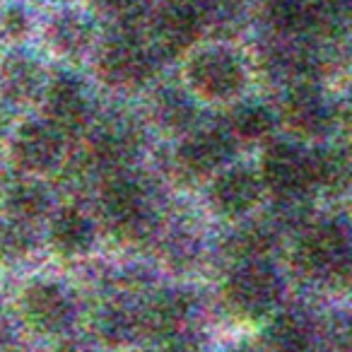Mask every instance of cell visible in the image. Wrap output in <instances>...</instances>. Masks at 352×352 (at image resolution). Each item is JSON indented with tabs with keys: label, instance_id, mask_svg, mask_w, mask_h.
<instances>
[{
	"label": "cell",
	"instance_id": "cell-1",
	"mask_svg": "<svg viewBox=\"0 0 352 352\" xmlns=\"http://www.w3.org/2000/svg\"><path fill=\"white\" fill-rule=\"evenodd\" d=\"M191 80L206 97H230L241 87V65L225 51H208L193 60Z\"/></svg>",
	"mask_w": 352,
	"mask_h": 352
},
{
	"label": "cell",
	"instance_id": "cell-2",
	"mask_svg": "<svg viewBox=\"0 0 352 352\" xmlns=\"http://www.w3.org/2000/svg\"><path fill=\"white\" fill-rule=\"evenodd\" d=\"M299 263L309 273H338L347 265L345 234L336 227L311 232L299 246Z\"/></svg>",
	"mask_w": 352,
	"mask_h": 352
},
{
	"label": "cell",
	"instance_id": "cell-3",
	"mask_svg": "<svg viewBox=\"0 0 352 352\" xmlns=\"http://www.w3.org/2000/svg\"><path fill=\"white\" fill-rule=\"evenodd\" d=\"M104 78L116 85H135L147 78L152 68V60L147 51L133 39H118L104 49L99 60Z\"/></svg>",
	"mask_w": 352,
	"mask_h": 352
},
{
	"label": "cell",
	"instance_id": "cell-4",
	"mask_svg": "<svg viewBox=\"0 0 352 352\" xmlns=\"http://www.w3.org/2000/svg\"><path fill=\"white\" fill-rule=\"evenodd\" d=\"M230 294L232 302L244 311H263L278 297V280L254 261L234 275V280L230 283Z\"/></svg>",
	"mask_w": 352,
	"mask_h": 352
},
{
	"label": "cell",
	"instance_id": "cell-5",
	"mask_svg": "<svg viewBox=\"0 0 352 352\" xmlns=\"http://www.w3.org/2000/svg\"><path fill=\"white\" fill-rule=\"evenodd\" d=\"M265 176L280 193L297 196L307 184H311V157L299 155L292 147H275L265 160Z\"/></svg>",
	"mask_w": 352,
	"mask_h": 352
},
{
	"label": "cell",
	"instance_id": "cell-6",
	"mask_svg": "<svg viewBox=\"0 0 352 352\" xmlns=\"http://www.w3.org/2000/svg\"><path fill=\"white\" fill-rule=\"evenodd\" d=\"M198 30H201V12L191 3L182 0L162 15L157 25V41L164 51H182L196 39Z\"/></svg>",
	"mask_w": 352,
	"mask_h": 352
},
{
	"label": "cell",
	"instance_id": "cell-7",
	"mask_svg": "<svg viewBox=\"0 0 352 352\" xmlns=\"http://www.w3.org/2000/svg\"><path fill=\"white\" fill-rule=\"evenodd\" d=\"M107 215L118 230H138L145 220V201L138 186L128 182H116L107 188L104 196Z\"/></svg>",
	"mask_w": 352,
	"mask_h": 352
},
{
	"label": "cell",
	"instance_id": "cell-8",
	"mask_svg": "<svg viewBox=\"0 0 352 352\" xmlns=\"http://www.w3.org/2000/svg\"><path fill=\"white\" fill-rule=\"evenodd\" d=\"M58 138L44 126H30L15 142V155L27 169H46L58 160Z\"/></svg>",
	"mask_w": 352,
	"mask_h": 352
},
{
	"label": "cell",
	"instance_id": "cell-9",
	"mask_svg": "<svg viewBox=\"0 0 352 352\" xmlns=\"http://www.w3.org/2000/svg\"><path fill=\"white\" fill-rule=\"evenodd\" d=\"M27 314L39 328L56 331L68 321L70 307L60 289L51 287V285H36L27 294Z\"/></svg>",
	"mask_w": 352,
	"mask_h": 352
},
{
	"label": "cell",
	"instance_id": "cell-10",
	"mask_svg": "<svg viewBox=\"0 0 352 352\" xmlns=\"http://www.w3.org/2000/svg\"><path fill=\"white\" fill-rule=\"evenodd\" d=\"M256 198H258V184L246 171L225 174L215 184V193H212L215 206H220L222 212H232V215L234 212H244Z\"/></svg>",
	"mask_w": 352,
	"mask_h": 352
},
{
	"label": "cell",
	"instance_id": "cell-11",
	"mask_svg": "<svg viewBox=\"0 0 352 352\" xmlns=\"http://www.w3.org/2000/svg\"><path fill=\"white\" fill-rule=\"evenodd\" d=\"M227 155H230V142L225 138L217 135V133H203V135L191 138L184 145L182 160L191 171L208 174L215 166H220Z\"/></svg>",
	"mask_w": 352,
	"mask_h": 352
},
{
	"label": "cell",
	"instance_id": "cell-12",
	"mask_svg": "<svg viewBox=\"0 0 352 352\" xmlns=\"http://www.w3.org/2000/svg\"><path fill=\"white\" fill-rule=\"evenodd\" d=\"M49 111L56 126L75 128L85 121L82 89L73 80H58L49 92Z\"/></svg>",
	"mask_w": 352,
	"mask_h": 352
},
{
	"label": "cell",
	"instance_id": "cell-13",
	"mask_svg": "<svg viewBox=\"0 0 352 352\" xmlns=\"http://www.w3.org/2000/svg\"><path fill=\"white\" fill-rule=\"evenodd\" d=\"M287 116H289V123H292L297 131H302L304 135H316L328 123L326 107H323V102L311 89H297V92L292 94V99H289V104H287Z\"/></svg>",
	"mask_w": 352,
	"mask_h": 352
},
{
	"label": "cell",
	"instance_id": "cell-14",
	"mask_svg": "<svg viewBox=\"0 0 352 352\" xmlns=\"http://www.w3.org/2000/svg\"><path fill=\"white\" fill-rule=\"evenodd\" d=\"M54 241L60 251L65 254H78L85 251L92 241V230L89 222L78 212H63L58 220L54 222Z\"/></svg>",
	"mask_w": 352,
	"mask_h": 352
},
{
	"label": "cell",
	"instance_id": "cell-15",
	"mask_svg": "<svg viewBox=\"0 0 352 352\" xmlns=\"http://www.w3.org/2000/svg\"><path fill=\"white\" fill-rule=\"evenodd\" d=\"M270 20L283 32H299L314 25L316 8L311 0H268Z\"/></svg>",
	"mask_w": 352,
	"mask_h": 352
},
{
	"label": "cell",
	"instance_id": "cell-16",
	"mask_svg": "<svg viewBox=\"0 0 352 352\" xmlns=\"http://www.w3.org/2000/svg\"><path fill=\"white\" fill-rule=\"evenodd\" d=\"M3 85H6L12 97L25 99L39 87V70L30 58H12L6 68Z\"/></svg>",
	"mask_w": 352,
	"mask_h": 352
},
{
	"label": "cell",
	"instance_id": "cell-17",
	"mask_svg": "<svg viewBox=\"0 0 352 352\" xmlns=\"http://www.w3.org/2000/svg\"><path fill=\"white\" fill-rule=\"evenodd\" d=\"M51 36H54L56 46H58L60 51L75 54V51L87 46L89 27L75 15H60L58 20H56L54 30H51Z\"/></svg>",
	"mask_w": 352,
	"mask_h": 352
},
{
	"label": "cell",
	"instance_id": "cell-18",
	"mask_svg": "<svg viewBox=\"0 0 352 352\" xmlns=\"http://www.w3.org/2000/svg\"><path fill=\"white\" fill-rule=\"evenodd\" d=\"M8 201H10L12 210H15L17 215L32 217V215H36V212L44 210L46 193L41 191L39 186H34V184L20 182V184H15V186L10 188V198H8Z\"/></svg>",
	"mask_w": 352,
	"mask_h": 352
},
{
	"label": "cell",
	"instance_id": "cell-19",
	"mask_svg": "<svg viewBox=\"0 0 352 352\" xmlns=\"http://www.w3.org/2000/svg\"><path fill=\"white\" fill-rule=\"evenodd\" d=\"M268 128H270V116L265 109L246 107V109H241V111H236L234 131H239V135L256 138V135H263Z\"/></svg>",
	"mask_w": 352,
	"mask_h": 352
},
{
	"label": "cell",
	"instance_id": "cell-20",
	"mask_svg": "<svg viewBox=\"0 0 352 352\" xmlns=\"http://www.w3.org/2000/svg\"><path fill=\"white\" fill-rule=\"evenodd\" d=\"M273 340L278 342V347H287V350L304 347V342H307V328L297 318H283L273 328Z\"/></svg>",
	"mask_w": 352,
	"mask_h": 352
},
{
	"label": "cell",
	"instance_id": "cell-21",
	"mask_svg": "<svg viewBox=\"0 0 352 352\" xmlns=\"http://www.w3.org/2000/svg\"><path fill=\"white\" fill-rule=\"evenodd\" d=\"M160 113H162V121L171 128H184L188 121H191V107H188V102L182 97L162 99Z\"/></svg>",
	"mask_w": 352,
	"mask_h": 352
},
{
	"label": "cell",
	"instance_id": "cell-22",
	"mask_svg": "<svg viewBox=\"0 0 352 352\" xmlns=\"http://www.w3.org/2000/svg\"><path fill=\"white\" fill-rule=\"evenodd\" d=\"M22 251H27V234L22 232V227L12 222L0 225V254L17 256Z\"/></svg>",
	"mask_w": 352,
	"mask_h": 352
},
{
	"label": "cell",
	"instance_id": "cell-23",
	"mask_svg": "<svg viewBox=\"0 0 352 352\" xmlns=\"http://www.w3.org/2000/svg\"><path fill=\"white\" fill-rule=\"evenodd\" d=\"M234 246H236L234 251L239 256H244V258H249V261H256L265 251V246H268V236H265L263 232L251 230V232H244V234L236 236Z\"/></svg>",
	"mask_w": 352,
	"mask_h": 352
},
{
	"label": "cell",
	"instance_id": "cell-24",
	"mask_svg": "<svg viewBox=\"0 0 352 352\" xmlns=\"http://www.w3.org/2000/svg\"><path fill=\"white\" fill-rule=\"evenodd\" d=\"M25 25H27V22H25V17H22V15H10V17H8V27H10L15 34H20V32L25 30Z\"/></svg>",
	"mask_w": 352,
	"mask_h": 352
},
{
	"label": "cell",
	"instance_id": "cell-25",
	"mask_svg": "<svg viewBox=\"0 0 352 352\" xmlns=\"http://www.w3.org/2000/svg\"><path fill=\"white\" fill-rule=\"evenodd\" d=\"M107 6L116 8V10H128V8H133L138 3V0H104Z\"/></svg>",
	"mask_w": 352,
	"mask_h": 352
},
{
	"label": "cell",
	"instance_id": "cell-26",
	"mask_svg": "<svg viewBox=\"0 0 352 352\" xmlns=\"http://www.w3.org/2000/svg\"><path fill=\"white\" fill-rule=\"evenodd\" d=\"M0 128H3V126H0Z\"/></svg>",
	"mask_w": 352,
	"mask_h": 352
}]
</instances>
